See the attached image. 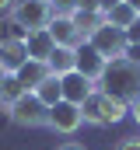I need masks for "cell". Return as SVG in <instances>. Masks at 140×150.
<instances>
[{
	"instance_id": "cell-1",
	"label": "cell",
	"mask_w": 140,
	"mask_h": 150,
	"mask_svg": "<svg viewBox=\"0 0 140 150\" xmlns=\"http://www.w3.org/2000/svg\"><path fill=\"white\" fill-rule=\"evenodd\" d=\"M98 84H102L98 91L119 98L123 105H130V101L140 94V63L126 59V56H123V59H112V63L105 67V74H102Z\"/></svg>"
},
{
	"instance_id": "cell-2",
	"label": "cell",
	"mask_w": 140,
	"mask_h": 150,
	"mask_svg": "<svg viewBox=\"0 0 140 150\" xmlns=\"http://www.w3.org/2000/svg\"><path fill=\"white\" fill-rule=\"evenodd\" d=\"M81 115H84L88 126H116V122H123V119L130 115V105H123L119 98H112V94H105V91L95 87V91L84 98Z\"/></svg>"
},
{
	"instance_id": "cell-3",
	"label": "cell",
	"mask_w": 140,
	"mask_h": 150,
	"mask_svg": "<svg viewBox=\"0 0 140 150\" xmlns=\"http://www.w3.org/2000/svg\"><path fill=\"white\" fill-rule=\"evenodd\" d=\"M53 4L49 0H14L11 4V25L25 28V32H39V28H49L53 21Z\"/></svg>"
},
{
	"instance_id": "cell-4",
	"label": "cell",
	"mask_w": 140,
	"mask_h": 150,
	"mask_svg": "<svg viewBox=\"0 0 140 150\" xmlns=\"http://www.w3.org/2000/svg\"><path fill=\"white\" fill-rule=\"evenodd\" d=\"M7 115H11V122L21 126V129H42L46 119H49V105H42L32 91H25V94L7 108Z\"/></svg>"
},
{
	"instance_id": "cell-5",
	"label": "cell",
	"mask_w": 140,
	"mask_h": 150,
	"mask_svg": "<svg viewBox=\"0 0 140 150\" xmlns=\"http://www.w3.org/2000/svg\"><path fill=\"white\" fill-rule=\"evenodd\" d=\"M88 42L102 52L109 63H112V59H123V56H126V45H130V42H126V32H123V28H112L109 21H102V28H95V32L88 35Z\"/></svg>"
},
{
	"instance_id": "cell-6",
	"label": "cell",
	"mask_w": 140,
	"mask_h": 150,
	"mask_svg": "<svg viewBox=\"0 0 140 150\" xmlns=\"http://www.w3.org/2000/svg\"><path fill=\"white\" fill-rule=\"evenodd\" d=\"M84 126V115H81V105L74 101H56L49 108V119H46V129L60 133V136H74L77 129Z\"/></svg>"
},
{
	"instance_id": "cell-7",
	"label": "cell",
	"mask_w": 140,
	"mask_h": 150,
	"mask_svg": "<svg viewBox=\"0 0 140 150\" xmlns=\"http://www.w3.org/2000/svg\"><path fill=\"white\" fill-rule=\"evenodd\" d=\"M105 67H109V59H105L102 52L84 38L81 45H77V74H84L91 84H98L102 80V74H105Z\"/></svg>"
},
{
	"instance_id": "cell-8",
	"label": "cell",
	"mask_w": 140,
	"mask_h": 150,
	"mask_svg": "<svg viewBox=\"0 0 140 150\" xmlns=\"http://www.w3.org/2000/svg\"><path fill=\"white\" fill-rule=\"evenodd\" d=\"M49 35L56 38V45H67V49H77V45L84 42L81 28L74 25L70 14H53V21H49Z\"/></svg>"
},
{
	"instance_id": "cell-9",
	"label": "cell",
	"mask_w": 140,
	"mask_h": 150,
	"mask_svg": "<svg viewBox=\"0 0 140 150\" xmlns=\"http://www.w3.org/2000/svg\"><path fill=\"white\" fill-rule=\"evenodd\" d=\"M60 87H63V101H74V105H84V98L95 91V84L84 74H77V70H70V74L60 77Z\"/></svg>"
},
{
	"instance_id": "cell-10",
	"label": "cell",
	"mask_w": 140,
	"mask_h": 150,
	"mask_svg": "<svg viewBox=\"0 0 140 150\" xmlns=\"http://www.w3.org/2000/svg\"><path fill=\"white\" fill-rule=\"evenodd\" d=\"M25 49H28V59L46 63V59L53 56V49H56V38L49 35V28H39V32H28V38H25Z\"/></svg>"
},
{
	"instance_id": "cell-11",
	"label": "cell",
	"mask_w": 140,
	"mask_h": 150,
	"mask_svg": "<svg viewBox=\"0 0 140 150\" xmlns=\"http://www.w3.org/2000/svg\"><path fill=\"white\" fill-rule=\"evenodd\" d=\"M14 77L21 80V87H25V91H35V87L49 77V67H46V63H39V59H25V63L14 70Z\"/></svg>"
},
{
	"instance_id": "cell-12",
	"label": "cell",
	"mask_w": 140,
	"mask_h": 150,
	"mask_svg": "<svg viewBox=\"0 0 140 150\" xmlns=\"http://www.w3.org/2000/svg\"><path fill=\"white\" fill-rule=\"evenodd\" d=\"M25 59H28L25 42H18V38H4V42H0V63H4V70H7V74H14Z\"/></svg>"
},
{
	"instance_id": "cell-13",
	"label": "cell",
	"mask_w": 140,
	"mask_h": 150,
	"mask_svg": "<svg viewBox=\"0 0 140 150\" xmlns=\"http://www.w3.org/2000/svg\"><path fill=\"white\" fill-rule=\"evenodd\" d=\"M46 67H49V74H53V77H63V74H70V70H77V49L56 45L53 56L46 59Z\"/></svg>"
},
{
	"instance_id": "cell-14",
	"label": "cell",
	"mask_w": 140,
	"mask_h": 150,
	"mask_svg": "<svg viewBox=\"0 0 140 150\" xmlns=\"http://www.w3.org/2000/svg\"><path fill=\"white\" fill-rule=\"evenodd\" d=\"M35 98H39V101H42V105H49V108H53V105H56V101H63V87H60V77H46V80H42V84H39V87H35L32 91Z\"/></svg>"
},
{
	"instance_id": "cell-15",
	"label": "cell",
	"mask_w": 140,
	"mask_h": 150,
	"mask_svg": "<svg viewBox=\"0 0 140 150\" xmlns=\"http://www.w3.org/2000/svg\"><path fill=\"white\" fill-rule=\"evenodd\" d=\"M137 18H140V14L133 11V7H130V4H126V0H123V4H116V7H112V11L105 14V21H109L112 28H123V32H126V28H130V25H133Z\"/></svg>"
},
{
	"instance_id": "cell-16",
	"label": "cell",
	"mask_w": 140,
	"mask_h": 150,
	"mask_svg": "<svg viewBox=\"0 0 140 150\" xmlns=\"http://www.w3.org/2000/svg\"><path fill=\"white\" fill-rule=\"evenodd\" d=\"M21 94H25V87H21V80H18L14 74H7L4 80H0V108H11Z\"/></svg>"
},
{
	"instance_id": "cell-17",
	"label": "cell",
	"mask_w": 140,
	"mask_h": 150,
	"mask_svg": "<svg viewBox=\"0 0 140 150\" xmlns=\"http://www.w3.org/2000/svg\"><path fill=\"white\" fill-rule=\"evenodd\" d=\"M70 18H74V25L81 28V35H84V38L91 35L95 28H102V21H105V14H98V11H74Z\"/></svg>"
},
{
	"instance_id": "cell-18",
	"label": "cell",
	"mask_w": 140,
	"mask_h": 150,
	"mask_svg": "<svg viewBox=\"0 0 140 150\" xmlns=\"http://www.w3.org/2000/svg\"><path fill=\"white\" fill-rule=\"evenodd\" d=\"M49 4H53L56 14H74L77 11V0H49Z\"/></svg>"
},
{
	"instance_id": "cell-19",
	"label": "cell",
	"mask_w": 140,
	"mask_h": 150,
	"mask_svg": "<svg viewBox=\"0 0 140 150\" xmlns=\"http://www.w3.org/2000/svg\"><path fill=\"white\" fill-rule=\"evenodd\" d=\"M126 42H130V45H137V42H140V18L126 28Z\"/></svg>"
},
{
	"instance_id": "cell-20",
	"label": "cell",
	"mask_w": 140,
	"mask_h": 150,
	"mask_svg": "<svg viewBox=\"0 0 140 150\" xmlns=\"http://www.w3.org/2000/svg\"><path fill=\"white\" fill-rule=\"evenodd\" d=\"M56 150H88V147H84V143H77V140H63Z\"/></svg>"
},
{
	"instance_id": "cell-21",
	"label": "cell",
	"mask_w": 140,
	"mask_h": 150,
	"mask_svg": "<svg viewBox=\"0 0 140 150\" xmlns=\"http://www.w3.org/2000/svg\"><path fill=\"white\" fill-rule=\"evenodd\" d=\"M130 115H133V122L140 126V94L133 98V101H130Z\"/></svg>"
},
{
	"instance_id": "cell-22",
	"label": "cell",
	"mask_w": 140,
	"mask_h": 150,
	"mask_svg": "<svg viewBox=\"0 0 140 150\" xmlns=\"http://www.w3.org/2000/svg\"><path fill=\"white\" fill-rule=\"evenodd\" d=\"M77 11H98V0H77ZM102 14V11H98Z\"/></svg>"
},
{
	"instance_id": "cell-23",
	"label": "cell",
	"mask_w": 140,
	"mask_h": 150,
	"mask_svg": "<svg viewBox=\"0 0 140 150\" xmlns=\"http://www.w3.org/2000/svg\"><path fill=\"white\" fill-rule=\"evenodd\" d=\"M126 59H133V63H140V42H137V45H126Z\"/></svg>"
},
{
	"instance_id": "cell-24",
	"label": "cell",
	"mask_w": 140,
	"mask_h": 150,
	"mask_svg": "<svg viewBox=\"0 0 140 150\" xmlns=\"http://www.w3.org/2000/svg\"><path fill=\"white\" fill-rule=\"evenodd\" d=\"M116 4H123V0H98V11H102V14H109Z\"/></svg>"
},
{
	"instance_id": "cell-25",
	"label": "cell",
	"mask_w": 140,
	"mask_h": 150,
	"mask_svg": "<svg viewBox=\"0 0 140 150\" xmlns=\"http://www.w3.org/2000/svg\"><path fill=\"white\" fill-rule=\"evenodd\" d=\"M116 150H140V140H123Z\"/></svg>"
},
{
	"instance_id": "cell-26",
	"label": "cell",
	"mask_w": 140,
	"mask_h": 150,
	"mask_svg": "<svg viewBox=\"0 0 140 150\" xmlns=\"http://www.w3.org/2000/svg\"><path fill=\"white\" fill-rule=\"evenodd\" d=\"M11 4H14V0H0V11H11Z\"/></svg>"
},
{
	"instance_id": "cell-27",
	"label": "cell",
	"mask_w": 140,
	"mask_h": 150,
	"mask_svg": "<svg viewBox=\"0 0 140 150\" xmlns=\"http://www.w3.org/2000/svg\"><path fill=\"white\" fill-rule=\"evenodd\" d=\"M126 4H130V7H133V11L140 14V0H126Z\"/></svg>"
},
{
	"instance_id": "cell-28",
	"label": "cell",
	"mask_w": 140,
	"mask_h": 150,
	"mask_svg": "<svg viewBox=\"0 0 140 150\" xmlns=\"http://www.w3.org/2000/svg\"><path fill=\"white\" fill-rule=\"evenodd\" d=\"M4 77H7V70H4V63H0V80H4Z\"/></svg>"
}]
</instances>
